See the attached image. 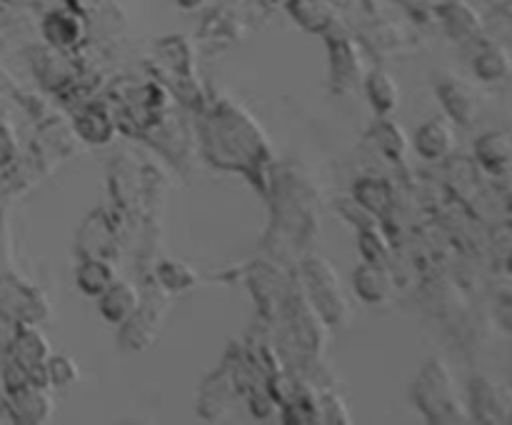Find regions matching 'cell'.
Returning a JSON list of instances; mask_svg holds the SVG:
<instances>
[{
	"label": "cell",
	"instance_id": "obj_8",
	"mask_svg": "<svg viewBox=\"0 0 512 425\" xmlns=\"http://www.w3.org/2000/svg\"><path fill=\"white\" fill-rule=\"evenodd\" d=\"M458 145V138H455V130L448 120H428L418 128L415 133V150L423 155L425 160H443L448 158L450 153Z\"/></svg>",
	"mask_w": 512,
	"mask_h": 425
},
{
	"label": "cell",
	"instance_id": "obj_23",
	"mask_svg": "<svg viewBox=\"0 0 512 425\" xmlns=\"http://www.w3.org/2000/svg\"><path fill=\"white\" fill-rule=\"evenodd\" d=\"M8 3L18 5V8H33V5L38 3V0H8Z\"/></svg>",
	"mask_w": 512,
	"mask_h": 425
},
{
	"label": "cell",
	"instance_id": "obj_10",
	"mask_svg": "<svg viewBox=\"0 0 512 425\" xmlns=\"http://www.w3.org/2000/svg\"><path fill=\"white\" fill-rule=\"evenodd\" d=\"M475 155L483 170L493 175H508L512 170V138L503 130H493L478 138L475 143Z\"/></svg>",
	"mask_w": 512,
	"mask_h": 425
},
{
	"label": "cell",
	"instance_id": "obj_4",
	"mask_svg": "<svg viewBox=\"0 0 512 425\" xmlns=\"http://www.w3.org/2000/svg\"><path fill=\"white\" fill-rule=\"evenodd\" d=\"M435 15L443 23L445 33L458 43H478L485 35V20L468 0H440Z\"/></svg>",
	"mask_w": 512,
	"mask_h": 425
},
{
	"label": "cell",
	"instance_id": "obj_12",
	"mask_svg": "<svg viewBox=\"0 0 512 425\" xmlns=\"http://www.w3.org/2000/svg\"><path fill=\"white\" fill-rule=\"evenodd\" d=\"M355 288H358V295L368 303H385V300L393 295V278H390L388 270L380 263L370 260V263H363L358 270H355Z\"/></svg>",
	"mask_w": 512,
	"mask_h": 425
},
{
	"label": "cell",
	"instance_id": "obj_1",
	"mask_svg": "<svg viewBox=\"0 0 512 425\" xmlns=\"http://www.w3.org/2000/svg\"><path fill=\"white\" fill-rule=\"evenodd\" d=\"M413 400L430 423H468L470 410L460 398L458 383L443 360L433 358L420 370L413 385Z\"/></svg>",
	"mask_w": 512,
	"mask_h": 425
},
{
	"label": "cell",
	"instance_id": "obj_6",
	"mask_svg": "<svg viewBox=\"0 0 512 425\" xmlns=\"http://www.w3.org/2000/svg\"><path fill=\"white\" fill-rule=\"evenodd\" d=\"M475 45H478V50L473 55V70L480 80H485V83H500V80L510 78L512 55L503 40L485 38L483 35Z\"/></svg>",
	"mask_w": 512,
	"mask_h": 425
},
{
	"label": "cell",
	"instance_id": "obj_18",
	"mask_svg": "<svg viewBox=\"0 0 512 425\" xmlns=\"http://www.w3.org/2000/svg\"><path fill=\"white\" fill-rule=\"evenodd\" d=\"M45 373H48L50 383L58 385V388L73 385L80 378L78 363L70 355H53V358L45 360Z\"/></svg>",
	"mask_w": 512,
	"mask_h": 425
},
{
	"label": "cell",
	"instance_id": "obj_21",
	"mask_svg": "<svg viewBox=\"0 0 512 425\" xmlns=\"http://www.w3.org/2000/svg\"><path fill=\"white\" fill-rule=\"evenodd\" d=\"M13 158V140H10L8 130L0 125V163H8Z\"/></svg>",
	"mask_w": 512,
	"mask_h": 425
},
{
	"label": "cell",
	"instance_id": "obj_20",
	"mask_svg": "<svg viewBox=\"0 0 512 425\" xmlns=\"http://www.w3.org/2000/svg\"><path fill=\"white\" fill-rule=\"evenodd\" d=\"M495 315H498L500 325L512 333V288L500 290L495 298Z\"/></svg>",
	"mask_w": 512,
	"mask_h": 425
},
{
	"label": "cell",
	"instance_id": "obj_9",
	"mask_svg": "<svg viewBox=\"0 0 512 425\" xmlns=\"http://www.w3.org/2000/svg\"><path fill=\"white\" fill-rule=\"evenodd\" d=\"M100 298V313L105 315V320L110 323H128L135 313L140 310V295L138 288L128 280H115L105 293L98 295Z\"/></svg>",
	"mask_w": 512,
	"mask_h": 425
},
{
	"label": "cell",
	"instance_id": "obj_5",
	"mask_svg": "<svg viewBox=\"0 0 512 425\" xmlns=\"http://www.w3.org/2000/svg\"><path fill=\"white\" fill-rule=\"evenodd\" d=\"M48 305H45L40 290L20 283L18 278L3 275L0 278V315L8 320H38L43 318Z\"/></svg>",
	"mask_w": 512,
	"mask_h": 425
},
{
	"label": "cell",
	"instance_id": "obj_17",
	"mask_svg": "<svg viewBox=\"0 0 512 425\" xmlns=\"http://www.w3.org/2000/svg\"><path fill=\"white\" fill-rule=\"evenodd\" d=\"M240 30H243V20H240L235 13H230L228 8H218V10H210V13L205 15L200 33H203V38L233 40L235 33H240Z\"/></svg>",
	"mask_w": 512,
	"mask_h": 425
},
{
	"label": "cell",
	"instance_id": "obj_19",
	"mask_svg": "<svg viewBox=\"0 0 512 425\" xmlns=\"http://www.w3.org/2000/svg\"><path fill=\"white\" fill-rule=\"evenodd\" d=\"M323 413L328 423H350V415H348V405L343 403L340 395H325L323 398Z\"/></svg>",
	"mask_w": 512,
	"mask_h": 425
},
{
	"label": "cell",
	"instance_id": "obj_13",
	"mask_svg": "<svg viewBox=\"0 0 512 425\" xmlns=\"http://www.w3.org/2000/svg\"><path fill=\"white\" fill-rule=\"evenodd\" d=\"M288 10L305 30L328 33L335 25L333 0H288Z\"/></svg>",
	"mask_w": 512,
	"mask_h": 425
},
{
	"label": "cell",
	"instance_id": "obj_11",
	"mask_svg": "<svg viewBox=\"0 0 512 425\" xmlns=\"http://www.w3.org/2000/svg\"><path fill=\"white\" fill-rule=\"evenodd\" d=\"M10 410L20 423H45L53 413V403L40 385L28 383L10 393Z\"/></svg>",
	"mask_w": 512,
	"mask_h": 425
},
{
	"label": "cell",
	"instance_id": "obj_15",
	"mask_svg": "<svg viewBox=\"0 0 512 425\" xmlns=\"http://www.w3.org/2000/svg\"><path fill=\"white\" fill-rule=\"evenodd\" d=\"M368 98L380 115H390L400 105V83L385 68H375L365 80Z\"/></svg>",
	"mask_w": 512,
	"mask_h": 425
},
{
	"label": "cell",
	"instance_id": "obj_7",
	"mask_svg": "<svg viewBox=\"0 0 512 425\" xmlns=\"http://www.w3.org/2000/svg\"><path fill=\"white\" fill-rule=\"evenodd\" d=\"M85 33L83 15L75 13L73 8H58L45 13L43 18V35L48 43L58 50H68L80 43Z\"/></svg>",
	"mask_w": 512,
	"mask_h": 425
},
{
	"label": "cell",
	"instance_id": "obj_16",
	"mask_svg": "<svg viewBox=\"0 0 512 425\" xmlns=\"http://www.w3.org/2000/svg\"><path fill=\"white\" fill-rule=\"evenodd\" d=\"M115 283L113 268L105 260H85L78 270V285L85 295H100Z\"/></svg>",
	"mask_w": 512,
	"mask_h": 425
},
{
	"label": "cell",
	"instance_id": "obj_2",
	"mask_svg": "<svg viewBox=\"0 0 512 425\" xmlns=\"http://www.w3.org/2000/svg\"><path fill=\"white\" fill-rule=\"evenodd\" d=\"M470 420L488 425L512 423V388L508 383L480 373L470 380Z\"/></svg>",
	"mask_w": 512,
	"mask_h": 425
},
{
	"label": "cell",
	"instance_id": "obj_25",
	"mask_svg": "<svg viewBox=\"0 0 512 425\" xmlns=\"http://www.w3.org/2000/svg\"><path fill=\"white\" fill-rule=\"evenodd\" d=\"M508 268L512 270V255H510V260H508Z\"/></svg>",
	"mask_w": 512,
	"mask_h": 425
},
{
	"label": "cell",
	"instance_id": "obj_26",
	"mask_svg": "<svg viewBox=\"0 0 512 425\" xmlns=\"http://www.w3.org/2000/svg\"><path fill=\"white\" fill-rule=\"evenodd\" d=\"M510 138H512V133H510Z\"/></svg>",
	"mask_w": 512,
	"mask_h": 425
},
{
	"label": "cell",
	"instance_id": "obj_3",
	"mask_svg": "<svg viewBox=\"0 0 512 425\" xmlns=\"http://www.w3.org/2000/svg\"><path fill=\"white\" fill-rule=\"evenodd\" d=\"M438 98L445 113L458 125H473L480 115V95L473 85L460 75H440Z\"/></svg>",
	"mask_w": 512,
	"mask_h": 425
},
{
	"label": "cell",
	"instance_id": "obj_22",
	"mask_svg": "<svg viewBox=\"0 0 512 425\" xmlns=\"http://www.w3.org/2000/svg\"><path fill=\"white\" fill-rule=\"evenodd\" d=\"M183 10H200L205 5V0H175Z\"/></svg>",
	"mask_w": 512,
	"mask_h": 425
},
{
	"label": "cell",
	"instance_id": "obj_14",
	"mask_svg": "<svg viewBox=\"0 0 512 425\" xmlns=\"http://www.w3.org/2000/svg\"><path fill=\"white\" fill-rule=\"evenodd\" d=\"M10 353H13V360H18V363L23 365V368H28L30 375H33L35 368H45V360H48V343H45V338L38 330L23 328L20 333H15Z\"/></svg>",
	"mask_w": 512,
	"mask_h": 425
},
{
	"label": "cell",
	"instance_id": "obj_24",
	"mask_svg": "<svg viewBox=\"0 0 512 425\" xmlns=\"http://www.w3.org/2000/svg\"><path fill=\"white\" fill-rule=\"evenodd\" d=\"M490 3H493V5H503V3H508V0H490Z\"/></svg>",
	"mask_w": 512,
	"mask_h": 425
}]
</instances>
